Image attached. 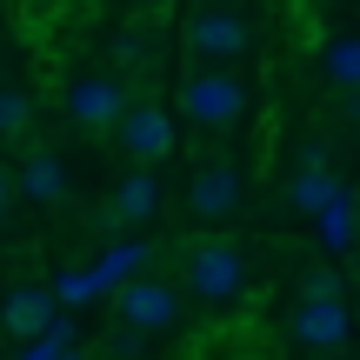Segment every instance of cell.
Here are the masks:
<instances>
[{
    "label": "cell",
    "mask_w": 360,
    "mask_h": 360,
    "mask_svg": "<svg viewBox=\"0 0 360 360\" xmlns=\"http://www.w3.org/2000/svg\"><path fill=\"white\" fill-rule=\"evenodd\" d=\"M187 47H193V60L233 67V60H247V53H254V20H247L233 0H207V7L187 20Z\"/></svg>",
    "instance_id": "3957f363"
},
{
    "label": "cell",
    "mask_w": 360,
    "mask_h": 360,
    "mask_svg": "<svg viewBox=\"0 0 360 360\" xmlns=\"http://www.w3.org/2000/svg\"><path fill=\"white\" fill-rule=\"evenodd\" d=\"M354 281H360V240H354Z\"/></svg>",
    "instance_id": "44dd1931"
},
{
    "label": "cell",
    "mask_w": 360,
    "mask_h": 360,
    "mask_svg": "<svg viewBox=\"0 0 360 360\" xmlns=\"http://www.w3.org/2000/svg\"><path fill=\"white\" fill-rule=\"evenodd\" d=\"M7 207H13V174L0 167V214H7Z\"/></svg>",
    "instance_id": "d6986e66"
},
{
    "label": "cell",
    "mask_w": 360,
    "mask_h": 360,
    "mask_svg": "<svg viewBox=\"0 0 360 360\" xmlns=\"http://www.w3.org/2000/svg\"><path fill=\"white\" fill-rule=\"evenodd\" d=\"M180 114H187L200 134H227V127H240V120L254 114V87H247L233 67L200 60L187 80H180Z\"/></svg>",
    "instance_id": "6da1fadb"
},
{
    "label": "cell",
    "mask_w": 360,
    "mask_h": 360,
    "mask_svg": "<svg viewBox=\"0 0 360 360\" xmlns=\"http://www.w3.org/2000/svg\"><path fill=\"white\" fill-rule=\"evenodd\" d=\"M53 347H60V327H53V334H40V340H34V347H27V354H20V360H53Z\"/></svg>",
    "instance_id": "e0dca14e"
},
{
    "label": "cell",
    "mask_w": 360,
    "mask_h": 360,
    "mask_svg": "<svg viewBox=\"0 0 360 360\" xmlns=\"http://www.w3.org/2000/svg\"><path fill=\"white\" fill-rule=\"evenodd\" d=\"M187 294L200 300V307H233V300L247 294V254L233 240H200L187 254Z\"/></svg>",
    "instance_id": "7a4b0ae2"
},
{
    "label": "cell",
    "mask_w": 360,
    "mask_h": 360,
    "mask_svg": "<svg viewBox=\"0 0 360 360\" xmlns=\"http://www.w3.org/2000/svg\"><path fill=\"white\" fill-rule=\"evenodd\" d=\"M240 200H247V174L233 167V160H207V167L193 174V187H187V214L207 220V227L233 220V214H240Z\"/></svg>",
    "instance_id": "ba28073f"
},
{
    "label": "cell",
    "mask_w": 360,
    "mask_h": 360,
    "mask_svg": "<svg viewBox=\"0 0 360 360\" xmlns=\"http://www.w3.org/2000/svg\"><path fill=\"white\" fill-rule=\"evenodd\" d=\"M287 334L307 354H340L354 340V314H347L340 294H300V307L287 314Z\"/></svg>",
    "instance_id": "5b68a950"
},
{
    "label": "cell",
    "mask_w": 360,
    "mask_h": 360,
    "mask_svg": "<svg viewBox=\"0 0 360 360\" xmlns=\"http://www.w3.org/2000/svg\"><path fill=\"white\" fill-rule=\"evenodd\" d=\"M134 7H147V13H160V7H167V0H134Z\"/></svg>",
    "instance_id": "ffe728a7"
},
{
    "label": "cell",
    "mask_w": 360,
    "mask_h": 360,
    "mask_svg": "<svg viewBox=\"0 0 360 360\" xmlns=\"http://www.w3.org/2000/svg\"><path fill=\"white\" fill-rule=\"evenodd\" d=\"M321 74L334 94H354L360 87V34H327L321 40Z\"/></svg>",
    "instance_id": "5bb4252c"
},
{
    "label": "cell",
    "mask_w": 360,
    "mask_h": 360,
    "mask_svg": "<svg viewBox=\"0 0 360 360\" xmlns=\"http://www.w3.org/2000/svg\"><path fill=\"white\" fill-rule=\"evenodd\" d=\"M13 187H20L34 207L67 200V167H60V154H53V147H27V160L13 167Z\"/></svg>",
    "instance_id": "30bf717a"
},
{
    "label": "cell",
    "mask_w": 360,
    "mask_h": 360,
    "mask_svg": "<svg viewBox=\"0 0 360 360\" xmlns=\"http://www.w3.org/2000/svg\"><path fill=\"white\" fill-rule=\"evenodd\" d=\"M334 114L347 120V127H360V87H354V94H340V107H334Z\"/></svg>",
    "instance_id": "ac0fdd59"
},
{
    "label": "cell",
    "mask_w": 360,
    "mask_h": 360,
    "mask_svg": "<svg viewBox=\"0 0 360 360\" xmlns=\"http://www.w3.org/2000/svg\"><path fill=\"white\" fill-rule=\"evenodd\" d=\"M0 321H7V334L13 340H40V334H53V294L47 287H13L7 294V307H0Z\"/></svg>",
    "instance_id": "8fae6325"
},
{
    "label": "cell",
    "mask_w": 360,
    "mask_h": 360,
    "mask_svg": "<svg viewBox=\"0 0 360 360\" xmlns=\"http://www.w3.org/2000/svg\"><path fill=\"white\" fill-rule=\"evenodd\" d=\"M114 134H120V147H127L134 167H160V160L174 154V120H167V107H160V101H134V107H120Z\"/></svg>",
    "instance_id": "8992f818"
},
{
    "label": "cell",
    "mask_w": 360,
    "mask_h": 360,
    "mask_svg": "<svg viewBox=\"0 0 360 360\" xmlns=\"http://www.w3.org/2000/svg\"><path fill=\"white\" fill-rule=\"evenodd\" d=\"M27 120H34V101L20 87H0V141H20Z\"/></svg>",
    "instance_id": "9a60e30c"
},
{
    "label": "cell",
    "mask_w": 360,
    "mask_h": 360,
    "mask_svg": "<svg viewBox=\"0 0 360 360\" xmlns=\"http://www.w3.org/2000/svg\"><path fill=\"white\" fill-rule=\"evenodd\" d=\"M307 294H340V274H327V267H314V274H307Z\"/></svg>",
    "instance_id": "2e32d148"
},
{
    "label": "cell",
    "mask_w": 360,
    "mask_h": 360,
    "mask_svg": "<svg viewBox=\"0 0 360 360\" xmlns=\"http://www.w3.org/2000/svg\"><path fill=\"white\" fill-rule=\"evenodd\" d=\"M67 127H80V134H107L120 120V107H127V87H120L114 74H74L67 80Z\"/></svg>",
    "instance_id": "52a82bcc"
},
{
    "label": "cell",
    "mask_w": 360,
    "mask_h": 360,
    "mask_svg": "<svg viewBox=\"0 0 360 360\" xmlns=\"http://www.w3.org/2000/svg\"><path fill=\"white\" fill-rule=\"evenodd\" d=\"M114 67H127V74H160V67H167V27H160L154 13H134L114 34Z\"/></svg>",
    "instance_id": "9c48e42d"
},
{
    "label": "cell",
    "mask_w": 360,
    "mask_h": 360,
    "mask_svg": "<svg viewBox=\"0 0 360 360\" xmlns=\"http://www.w3.org/2000/svg\"><path fill=\"white\" fill-rule=\"evenodd\" d=\"M314 220H321V254H347V247L360 240V200H354L347 187H340Z\"/></svg>",
    "instance_id": "4fadbf2b"
},
{
    "label": "cell",
    "mask_w": 360,
    "mask_h": 360,
    "mask_svg": "<svg viewBox=\"0 0 360 360\" xmlns=\"http://www.w3.org/2000/svg\"><path fill=\"white\" fill-rule=\"evenodd\" d=\"M154 214H160V174H154V167L120 174V187H114V220L141 227V220H154Z\"/></svg>",
    "instance_id": "7c38bea8"
},
{
    "label": "cell",
    "mask_w": 360,
    "mask_h": 360,
    "mask_svg": "<svg viewBox=\"0 0 360 360\" xmlns=\"http://www.w3.org/2000/svg\"><path fill=\"white\" fill-rule=\"evenodd\" d=\"M114 321H120V334H134V340H160V334H174V321H180V294L167 281H127L114 294Z\"/></svg>",
    "instance_id": "277c9868"
}]
</instances>
